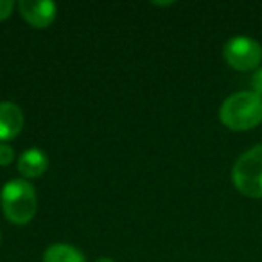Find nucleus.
Listing matches in <instances>:
<instances>
[{
	"mask_svg": "<svg viewBox=\"0 0 262 262\" xmlns=\"http://www.w3.org/2000/svg\"><path fill=\"white\" fill-rule=\"evenodd\" d=\"M219 119L232 131H248L262 122V97L255 92H237L223 102Z\"/></svg>",
	"mask_w": 262,
	"mask_h": 262,
	"instance_id": "nucleus-1",
	"label": "nucleus"
},
{
	"mask_svg": "<svg viewBox=\"0 0 262 262\" xmlns=\"http://www.w3.org/2000/svg\"><path fill=\"white\" fill-rule=\"evenodd\" d=\"M6 217L15 225H27L38 208L36 190L27 180H11L0 192Z\"/></svg>",
	"mask_w": 262,
	"mask_h": 262,
	"instance_id": "nucleus-2",
	"label": "nucleus"
},
{
	"mask_svg": "<svg viewBox=\"0 0 262 262\" xmlns=\"http://www.w3.org/2000/svg\"><path fill=\"white\" fill-rule=\"evenodd\" d=\"M232 182L244 196L262 198V144L241 155L232 169Z\"/></svg>",
	"mask_w": 262,
	"mask_h": 262,
	"instance_id": "nucleus-3",
	"label": "nucleus"
},
{
	"mask_svg": "<svg viewBox=\"0 0 262 262\" xmlns=\"http://www.w3.org/2000/svg\"><path fill=\"white\" fill-rule=\"evenodd\" d=\"M223 56L232 69L246 72V70H253L260 65L262 45L250 36H235L226 41Z\"/></svg>",
	"mask_w": 262,
	"mask_h": 262,
	"instance_id": "nucleus-4",
	"label": "nucleus"
},
{
	"mask_svg": "<svg viewBox=\"0 0 262 262\" xmlns=\"http://www.w3.org/2000/svg\"><path fill=\"white\" fill-rule=\"evenodd\" d=\"M18 9L22 18L38 29L51 26L58 13V6L51 0H22Z\"/></svg>",
	"mask_w": 262,
	"mask_h": 262,
	"instance_id": "nucleus-5",
	"label": "nucleus"
},
{
	"mask_svg": "<svg viewBox=\"0 0 262 262\" xmlns=\"http://www.w3.org/2000/svg\"><path fill=\"white\" fill-rule=\"evenodd\" d=\"M24 127V113L11 101L0 102V142H8L20 135Z\"/></svg>",
	"mask_w": 262,
	"mask_h": 262,
	"instance_id": "nucleus-6",
	"label": "nucleus"
},
{
	"mask_svg": "<svg viewBox=\"0 0 262 262\" xmlns=\"http://www.w3.org/2000/svg\"><path fill=\"white\" fill-rule=\"evenodd\" d=\"M49 167V158L41 149H27L18 158V171L22 172L26 178H38L41 176Z\"/></svg>",
	"mask_w": 262,
	"mask_h": 262,
	"instance_id": "nucleus-7",
	"label": "nucleus"
},
{
	"mask_svg": "<svg viewBox=\"0 0 262 262\" xmlns=\"http://www.w3.org/2000/svg\"><path fill=\"white\" fill-rule=\"evenodd\" d=\"M43 262H86V258L77 248L67 243H56L45 250Z\"/></svg>",
	"mask_w": 262,
	"mask_h": 262,
	"instance_id": "nucleus-8",
	"label": "nucleus"
},
{
	"mask_svg": "<svg viewBox=\"0 0 262 262\" xmlns=\"http://www.w3.org/2000/svg\"><path fill=\"white\" fill-rule=\"evenodd\" d=\"M15 160V149L9 144L0 142V165H9Z\"/></svg>",
	"mask_w": 262,
	"mask_h": 262,
	"instance_id": "nucleus-9",
	"label": "nucleus"
},
{
	"mask_svg": "<svg viewBox=\"0 0 262 262\" xmlns=\"http://www.w3.org/2000/svg\"><path fill=\"white\" fill-rule=\"evenodd\" d=\"M251 88L258 97H262V67H258L251 76Z\"/></svg>",
	"mask_w": 262,
	"mask_h": 262,
	"instance_id": "nucleus-10",
	"label": "nucleus"
},
{
	"mask_svg": "<svg viewBox=\"0 0 262 262\" xmlns=\"http://www.w3.org/2000/svg\"><path fill=\"white\" fill-rule=\"evenodd\" d=\"M13 9H15V2L13 0H0V20L8 18Z\"/></svg>",
	"mask_w": 262,
	"mask_h": 262,
	"instance_id": "nucleus-11",
	"label": "nucleus"
},
{
	"mask_svg": "<svg viewBox=\"0 0 262 262\" xmlns=\"http://www.w3.org/2000/svg\"><path fill=\"white\" fill-rule=\"evenodd\" d=\"M95 262H115V260H112V258H108V257H101V258H97Z\"/></svg>",
	"mask_w": 262,
	"mask_h": 262,
	"instance_id": "nucleus-12",
	"label": "nucleus"
}]
</instances>
